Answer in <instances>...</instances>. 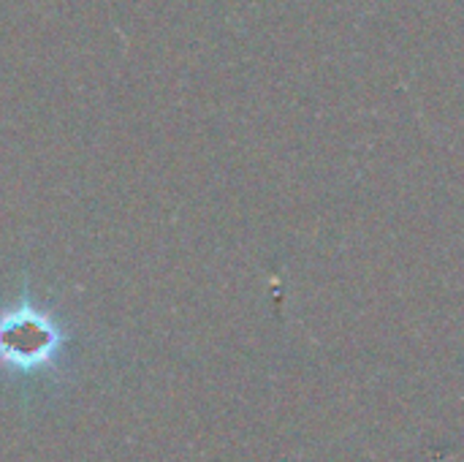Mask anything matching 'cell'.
Returning a JSON list of instances; mask_svg holds the SVG:
<instances>
[{
    "label": "cell",
    "instance_id": "obj_1",
    "mask_svg": "<svg viewBox=\"0 0 464 462\" xmlns=\"http://www.w3.org/2000/svg\"><path fill=\"white\" fill-rule=\"evenodd\" d=\"M57 321L24 294L14 308L0 313V368L22 376L49 370L63 351Z\"/></svg>",
    "mask_w": 464,
    "mask_h": 462
}]
</instances>
